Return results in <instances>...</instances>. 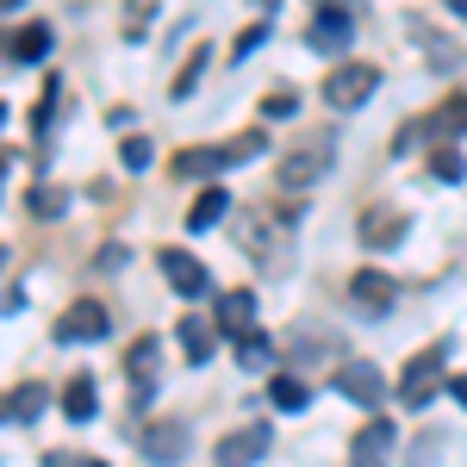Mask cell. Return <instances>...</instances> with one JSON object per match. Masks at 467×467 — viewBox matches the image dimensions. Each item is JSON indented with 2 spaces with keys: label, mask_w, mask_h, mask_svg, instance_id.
<instances>
[{
  "label": "cell",
  "mask_w": 467,
  "mask_h": 467,
  "mask_svg": "<svg viewBox=\"0 0 467 467\" xmlns=\"http://www.w3.org/2000/svg\"><path fill=\"white\" fill-rule=\"evenodd\" d=\"M262 150H268V138H262V131H237V138H224V144H187V150H175V169H169V175L200 181V175L231 169V162H255Z\"/></svg>",
  "instance_id": "1"
},
{
  "label": "cell",
  "mask_w": 467,
  "mask_h": 467,
  "mask_svg": "<svg viewBox=\"0 0 467 467\" xmlns=\"http://www.w3.org/2000/svg\"><path fill=\"white\" fill-rule=\"evenodd\" d=\"M449 343H431V349H418V356L405 361V380H399V399H405V411H424L442 387H449Z\"/></svg>",
  "instance_id": "2"
},
{
  "label": "cell",
  "mask_w": 467,
  "mask_h": 467,
  "mask_svg": "<svg viewBox=\"0 0 467 467\" xmlns=\"http://www.w3.org/2000/svg\"><path fill=\"white\" fill-rule=\"evenodd\" d=\"M330 162H337V131H312L306 144H293L281 156V187H312L330 175Z\"/></svg>",
  "instance_id": "3"
},
{
  "label": "cell",
  "mask_w": 467,
  "mask_h": 467,
  "mask_svg": "<svg viewBox=\"0 0 467 467\" xmlns=\"http://www.w3.org/2000/svg\"><path fill=\"white\" fill-rule=\"evenodd\" d=\"M356 26H361V6H349V0H324L318 19L306 26V44H312L318 57H337V50L356 37Z\"/></svg>",
  "instance_id": "4"
},
{
  "label": "cell",
  "mask_w": 467,
  "mask_h": 467,
  "mask_svg": "<svg viewBox=\"0 0 467 467\" xmlns=\"http://www.w3.org/2000/svg\"><path fill=\"white\" fill-rule=\"evenodd\" d=\"M374 88H380V69L374 63H337V69L324 75V100L337 112H356L361 100H374Z\"/></svg>",
  "instance_id": "5"
},
{
  "label": "cell",
  "mask_w": 467,
  "mask_h": 467,
  "mask_svg": "<svg viewBox=\"0 0 467 467\" xmlns=\"http://www.w3.org/2000/svg\"><path fill=\"white\" fill-rule=\"evenodd\" d=\"M462 131H467V94H449V100H442L424 125H405V131L393 138V150H411V144H424V138L449 144V138H462Z\"/></svg>",
  "instance_id": "6"
},
{
  "label": "cell",
  "mask_w": 467,
  "mask_h": 467,
  "mask_svg": "<svg viewBox=\"0 0 467 467\" xmlns=\"http://www.w3.org/2000/svg\"><path fill=\"white\" fill-rule=\"evenodd\" d=\"M107 330H112V318L100 299H75L69 312L57 318V343H100Z\"/></svg>",
  "instance_id": "7"
},
{
  "label": "cell",
  "mask_w": 467,
  "mask_h": 467,
  "mask_svg": "<svg viewBox=\"0 0 467 467\" xmlns=\"http://www.w3.org/2000/svg\"><path fill=\"white\" fill-rule=\"evenodd\" d=\"M268 442H275V431H268V424H244V431L218 436L213 462L218 467H250V462H262V455H268Z\"/></svg>",
  "instance_id": "8"
},
{
  "label": "cell",
  "mask_w": 467,
  "mask_h": 467,
  "mask_svg": "<svg viewBox=\"0 0 467 467\" xmlns=\"http://www.w3.org/2000/svg\"><path fill=\"white\" fill-rule=\"evenodd\" d=\"M393 442H399L393 418H368L356 431V442H349V467H387L393 462Z\"/></svg>",
  "instance_id": "9"
},
{
  "label": "cell",
  "mask_w": 467,
  "mask_h": 467,
  "mask_svg": "<svg viewBox=\"0 0 467 467\" xmlns=\"http://www.w3.org/2000/svg\"><path fill=\"white\" fill-rule=\"evenodd\" d=\"M337 393L356 399L361 411H380V399H387V380H380V368H374V361H343V368H337Z\"/></svg>",
  "instance_id": "10"
},
{
  "label": "cell",
  "mask_w": 467,
  "mask_h": 467,
  "mask_svg": "<svg viewBox=\"0 0 467 467\" xmlns=\"http://www.w3.org/2000/svg\"><path fill=\"white\" fill-rule=\"evenodd\" d=\"M349 299H356L368 318H387V312H393V299H399V281H393V275H380V268H356Z\"/></svg>",
  "instance_id": "11"
},
{
  "label": "cell",
  "mask_w": 467,
  "mask_h": 467,
  "mask_svg": "<svg viewBox=\"0 0 467 467\" xmlns=\"http://www.w3.org/2000/svg\"><path fill=\"white\" fill-rule=\"evenodd\" d=\"M156 368H162V343H156V337H138V343L125 349V374H131V399H138V405H150Z\"/></svg>",
  "instance_id": "12"
},
{
  "label": "cell",
  "mask_w": 467,
  "mask_h": 467,
  "mask_svg": "<svg viewBox=\"0 0 467 467\" xmlns=\"http://www.w3.org/2000/svg\"><path fill=\"white\" fill-rule=\"evenodd\" d=\"M156 268L169 275V287H175L181 299H200V293H206V268L187 250H156Z\"/></svg>",
  "instance_id": "13"
},
{
  "label": "cell",
  "mask_w": 467,
  "mask_h": 467,
  "mask_svg": "<svg viewBox=\"0 0 467 467\" xmlns=\"http://www.w3.org/2000/svg\"><path fill=\"white\" fill-rule=\"evenodd\" d=\"M218 330H231V337H250L255 330V293L250 287L218 293Z\"/></svg>",
  "instance_id": "14"
},
{
  "label": "cell",
  "mask_w": 467,
  "mask_h": 467,
  "mask_svg": "<svg viewBox=\"0 0 467 467\" xmlns=\"http://www.w3.org/2000/svg\"><path fill=\"white\" fill-rule=\"evenodd\" d=\"M399 237H405V213H393V206H374L361 218V244L368 250H393Z\"/></svg>",
  "instance_id": "15"
},
{
  "label": "cell",
  "mask_w": 467,
  "mask_h": 467,
  "mask_svg": "<svg viewBox=\"0 0 467 467\" xmlns=\"http://www.w3.org/2000/svg\"><path fill=\"white\" fill-rule=\"evenodd\" d=\"M181 449H187V424H150V431H144V455L156 467H175Z\"/></svg>",
  "instance_id": "16"
},
{
  "label": "cell",
  "mask_w": 467,
  "mask_h": 467,
  "mask_svg": "<svg viewBox=\"0 0 467 467\" xmlns=\"http://www.w3.org/2000/svg\"><path fill=\"white\" fill-rule=\"evenodd\" d=\"M293 218H268V213H255V224H244L237 231V244L250 255H281V231H287Z\"/></svg>",
  "instance_id": "17"
},
{
  "label": "cell",
  "mask_w": 467,
  "mask_h": 467,
  "mask_svg": "<svg viewBox=\"0 0 467 467\" xmlns=\"http://www.w3.org/2000/svg\"><path fill=\"white\" fill-rule=\"evenodd\" d=\"M50 405V387H37V380H26V387H13V393L0 399V418H13V424H32L37 411Z\"/></svg>",
  "instance_id": "18"
},
{
  "label": "cell",
  "mask_w": 467,
  "mask_h": 467,
  "mask_svg": "<svg viewBox=\"0 0 467 467\" xmlns=\"http://www.w3.org/2000/svg\"><path fill=\"white\" fill-rule=\"evenodd\" d=\"M181 349H187V361H193V368H206V361H213V349H218V324L181 318Z\"/></svg>",
  "instance_id": "19"
},
{
  "label": "cell",
  "mask_w": 467,
  "mask_h": 467,
  "mask_svg": "<svg viewBox=\"0 0 467 467\" xmlns=\"http://www.w3.org/2000/svg\"><path fill=\"white\" fill-rule=\"evenodd\" d=\"M63 418H69V424H88V418H94V380H88V374H75L69 387H63Z\"/></svg>",
  "instance_id": "20"
},
{
  "label": "cell",
  "mask_w": 467,
  "mask_h": 467,
  "mask_svg": "<svg viewBox=\"0 0 467 467\" xmlns=\"http://www.w3.org/2000/svg\"><path fill=\"white\" fill-rule=\"evenodd\" d=\"M218 218H224V187H206V193L187 206V231H213Z\"/></svg>",
  "instance_id": "21"
},
{
  "label": "cell",
  "mask_w": 467,
  "mask_h": 467,
  "mask_svg": "<svg viewBox=\"0 0 467 467\" xmlns=\"http://www.w3.org/2000/svg\"><path fill=\"white\" fill-rule=\"evenodd\" d=\"M268 399H275L281 411H306V405H312V387L293 380V374H275V380H268Z\"/></svg>",
  "instance_id": "22"
},
{
  "label": "cell",
  "mask_w": 467,
  "mask_h": 467,
  "mask_svg": "<svg viewBox=\"0 0 467 467\" xmlns=\"http://www.w3.org/2000/svg\"><path fill=\"white\" fill-rule=\"evenodd\" d=\"M206 69H213V50L200 44V50H193V57L181 63V75H175V100H187V94L200 88V75H206Z\"/></svg>",
  "instance_id": "23"
},
{
  "label": "cell",
  "mask_w": 467,
  "mask_h": 467,
  "mask_svg": "<svg viewBox=\"0 0 467 467\" xmlns=\"http://www.w3.org/2000/svg\"><path fill=\"white\" fill-rule=\"evenodd\" d=\"M44 50H50V32H44V26H26V32L13 37V57H19V63H37Z\"/></svg>",
  "instance_id": "24"
},
{
  "label": "cell",
  "mask_w": 467,
  "mask_h": 467,
  "mask_svg": "<svg viewBox=\"0 0 467 467\" xmlns=\"http://www.w3.org/2000/svg\"><path fill=\"white\" fill-rule=\"evenodd\" d=\"M237 361H244V368H268V337H262V330H250V337H237Z\"/></svg>",
  "instance_id": "25"
},
{
  "label": "cell",
  "mask_w": 467,
  "mask_h": 467,
  "mask_svg": "<svg viewBox=\"0 0 467 467\" xmlns=\"http://www.w3.org/2000/svg\"><path fill=\"white\" fill-rule=\"evenodd\" d=\"M431 175H436V181H462V175H467L462 150H449V144H442V150H436V156H431Z\"/></svg>",
  "instance_id": "26"
},
{
  "label": "cell",
  "mask_w": 467,
  "mask_h": 467,
  "mask_svg": "<svg viewBox=\"0 0 467 467\" xmlns=\"http://www.w3.org/2000/svg\"><path fill=\"white\" fill-rule=\"evenodd\" d=\"M411 32H418V44L431 50V57H436V63H442V69H455V63H462V50H449V44H442V37H436L431 26H411Z\"/></svg>",
  "instance_id": "27"
},
{
  "label": "cell",
  "mask_w": 467,
  "mask_h": 467,
  "mask_svg": "<svg viewBox=\"0 0 467 467\" xmlns=\"http://www.w3.org/2000/svg\"><path fill=\"white\" fill-rule=\"evenodd\" d=\"M150 13H156V0H125V37H144Z\"/></svg>",
  "instance_id": "28"
},
{
  "label": "cell",
  "mask_w": 467,
  "mask_h": 467,
  "mask_svg": "<svg viewBox=\"0 0 467 467\" xmlns=\"http://www.w3.org/2000/svg\"><path fill=\"white\" fill-rule=\"evenodd\" d=\"M119 156H125V169H144V162H150V138H125Z\"/></svg>",
  "instance_id": "29"
},
{
  "label": "cell",
  "mask_w": 467,
  "mask_h": 467,
  "mask_svg": "<svg viewBox=\"0 0 467 467\" xmlns=\"http://www.w3.org/2000/svg\"><path fill=\"white\" fill-rule=\"evenodd\" d=\"M262 37H268V26H250V32L231 44V57H237V63H244V57H255V44H262Z\"/></svg>",
  "instance_id": "30"
},
{
  "label": "cell",
  "mask_w": 467,
  "mask_h": 467,
  "mask_svg": "<svg viewBox=\"0 0 467 467\" xmlns=\"http://www.w3.org/2000/svg\"><path fill=\"white\" fill-rule=\"evenodd\" d=\"M32 213H37V218L63 213V193H50V187H37V193H32Z\"/></svg>",
  "instance_id": "31"
},
{
  "label": "cell",
  "mask_w": 467,
  "mask_h": 467,
  "mask_svg": "<svg viewBox=\"0 0 467 467\" xmlns=\"http://www.w3.org/2000/svg\"><path fill=\"white\" fill-rule=\"evenodd\" d=\"M262 112H268V119H287V112H293V94H268V100H262Z\"/></svg>",
  "instance_id": "32"
},
{
  "label": "cell",
  "mask_w": 467,
  "mask_h": 467,
  "mask_svg": "<svg viewBox=\"0 0 467 467\" xmlns=\"http://www.w3.org/2000/svg\"><path fill=\"white\" fill-rule=\"evenodd\" d=\"M119 262H125V250H119V244H107V250L94 255V268H119Z\"/></svg>",
  "instance_id": "33"
},
{
  "label": "cell",
  "mask_w": 467,
  "mask_h": 467,
  "mask_svg": "<svg viewBox=\"0 0 467 467\" xmlns=\"http://www.w3.org/2000/svg\"><path fill=\"white\" fill-rule=\"evenodd\" d=\"M449 393H455V399L467 405V374H455V380H449Z\"/></svg>",
  "instance_id": "34"
},
{
  "label": "cell",
  "mask_w": 467,
  "mask_h": 467,
  "mask_svg": "<svg viewBox=\"0 0 467 467\" xmlns=\"http://www.w3.org/2000/svg\"><path fill=\"white\" fill-rule=\"evenodd\" d=\"M449 13H455V19H467V0H449Z\"/></svg>",
  "instance_id": "35"
},
{
  "label": "cell",
  "mask_w": 467,
  "mask_h": 467,
  "mask_svg": "<svg viewBox=\"0 0 467 467\" xmlns=\"http://www.w3.org/2000/svg\"><path fill=\"white\" fill-rule=\"evenodd\" d=\"M255 6H262V13H275V6H281V0H255Z\"/></svg>",
  "instance_id": "36"
},
{
  "label": "cell",
  "mask_w": 467,
  "mask_h": 467,
  "mask_svg": "<svg viewBox=\"0 0 467 467\" xmlns=\"http://www.w3.org/2000/svg\"><path fill=\"white\" fill-rule=\"evenodd\" d=\"M75 467H107V462H75Z\"/></svg>",
  "instance_id": "37"
},
{
  "label": "cell",
  "mask_w": 467,
  "mask_h": 467,
  "mask_svg": "<svg viewBox=\"0 0 467 467\" xmlns=\"http://www.w3.org/2000/svg\"><path fill=\"white\" fill-rule=\"evenodd\" d=\"M0 6H19V0H0Z\"/></svg>",
  "instance_id": "38"
},
{
  "label": "cell",
  "mask_w": 467,
  "mask_h": 467,
  "mask_svg": "<svg viewBox=\"0 0 467 467\" xmlns=\"http://www.w3.org/2000/svg\"><path fill=\"white\" fill-rule=\"evenodd\" d=\"M0 119H6V107H0Z\"/></svg>",
  "instance_id": "39"
}]
</instances>
